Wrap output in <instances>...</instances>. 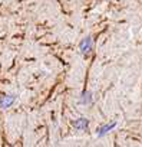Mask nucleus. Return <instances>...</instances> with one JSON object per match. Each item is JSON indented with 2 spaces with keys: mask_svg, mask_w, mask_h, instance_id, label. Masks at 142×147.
I'll return each instance as SVG.
<instances>
[{
  "mask_svg": "<svg viewBox=\"0 0 142 147\" xmlns=\"http://www.w3.org/2000/svg\"><path fill=\"white\" fill-rule=\"evenodd\" d=\"M92 45H93V40H92L91 36L83 38V39L81 40V43H79V51H81V53H83V55L89 53V52L92 51Z\"/></svg>",
  "mask_w": 142,
  "mask_h": 147,
  "instance_id": "nucleus-1",
  "label": "nucleus"
},
{
  "mask_svg": "<svg viewBox=\"0 0 142 147\" xmlns=\"http://www.w3.org/2000/svg\"><path fill=\"white\" fill-rule=\"evenodd\" d=\"M115 127H116V121H111V123H108V124L99 127V128L96 130V136H98V137H102V136L108 134L109 131H112Z\"/></svg>",
  "mask_w": 142,
  "mask_h": 147,
  "instance_id": "nucleus-2",
  "label": "nucleus"
},
{
  "mask_svg": "<svg viewBox=\"0 0 142 147\" xmlns=\"http://www.w3.org/2000/svg\"><path fill=\"white\" fill-rule=\"evenodd\" d=\"M88 125H89V120L85 118V117H81V118H78V120L73 121V127L76 130H86Z\"/></svg>",
  "mask_w": 142,
  "mask_h": 147,
  "instance_id": "nucleus-3",
  "label": "nucleus"
},
{
  "mask_svg": "<svg viewBox=\"0 0 142 147\" xmlns=\"http://www.w3.org/2000/svg\"><path fill=\"white\" fill-rule=\"evenodd\" d=\"M13 102H15V97L13 95H5L2 100H0V107L2 108H9Z\"/></svg>",
  "mask_w": 142,
  "mask_h": 147,
  "instance_id": "nucleus-4",
  "label": "nucleus"
},
{
  "mask_svg": "<svg viewBox=\"0 0 142 147\" xmlns=\"http://www.w3.org/2000/svg\"><path fill=\"white\" fill-rule=\"evenodd\" d=\"M83 102H91V94L89 92H86V94H83Z\"/></svg>",
  "mask_w": 142,
  "mask_h": 147,
  "instance_id": "nucleus-5",
  "label": "nucleus"
}]
</instances>
